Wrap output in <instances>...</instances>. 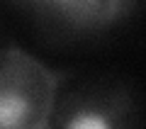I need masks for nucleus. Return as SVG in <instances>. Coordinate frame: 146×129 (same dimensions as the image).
Here are the masks:
<instances>
[{"label":"nucleus","instance_id":"1","mask_svg":"<svg viewBox=\"0 0 146 129\" xmlns=\"http://www.w3.org/2000/svg\"><path fill=\"white\" fill-rule=\"evenodd\" d=\"M10 10L39 49L56 56H83L127 39L144 5L134 0H22Z\"/></svg>","mask_w":146,"mask_h":129},{"label":"nucleus","instance_id":"2","mask_svg":"<svg viewBox=\"0 0 146 129\" xmlns=\"http://www.w3.org/2000/svg\"><path fill=\"white\" fill-rule=\"evenodd\" d=\"M46 129H144V95L122 71L58 73Z\"/></svg>","mask_w":146,"mask_h":129},{"label":"nucleus","instance_id":"3","mask_svg":"<svg viewBox=\"0 0 146 129\" xmlns=\"http://www.w3.org/2000/svg\"><path fill=\"white\" fill-rule=\"evenodd\" d=\"M56 83L44 61L0 44V129H46Z\"/></svg>","mask_w":146,"mask_h":129}]
</instances>
